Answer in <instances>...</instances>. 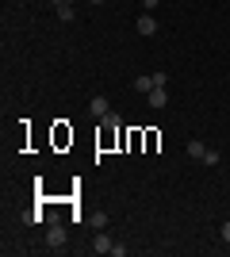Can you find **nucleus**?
I'll use <instances>...</instances> for the list:
<instances>
[{"label": "nucleus", "mask_w": 230, "mask_h": 257, "mask_svg": "<svg viewBox=\"0 0 230 257\" xmlns=\"http://www.w3.org/2000/svg\"><path fill=\"white\" fill-rule=\"evenodd\" d=\"M66 226L58 223V215H50V226H46V249H50V253H62V249H66Z\"/></svg>", "instance_id": "f257e3e1"}, {"label": "nucleus", "mask_w": 230, "mask_h": 257, "mask_svg": "<svg viewBox=\"0 0 230 257\" xmlns=\"http://www.w3.org/2000/svg\"><path fill=\"white\" fill-rule=\"evenodd\" d=\"M134 31H138V35H146V39H150V35H157V20H153V12H142V16H138Z\"/></svg>", "instance_id": "f03ea898"}, {"label": "nucleus", "mask_w": 230, "mask_h": 257, "mask_svg": "<svg viewBox=\"0 0 230 257\" xmlns=\"http://www.w3.org/2000/svg\"><path fill=\"white\" fill-rule=\"evenodd\" d=\"M111 246H115V242H111L104 230H96V238H92V253H111Z\"/></svg>", "instance_id": "7ed1b4c3"}, {"label": "nucleus", "mask_w": 230, "mask_h": 257, "mask_svg": "<svg viewBox=\"0 0 230 257\" xmlns=\"http://www.w3.org/2000/svg\"><path fill=\"white\" fill-rule=\"evenodd\" d=\"M88 111H92V115H96V119H104V115H108V111H111V107H108V100H104V96H92V104H88Z\"/></svg>", "instance_id": "20e7f679"}, {"label": "nucleus", "mask_w": 230, "mask_h": 257, "mask_svg": "<svg viewBox=\"0 0 230 257\" xmlns=\"http://www.w3.org/2000/svg\"><path fill=\"white\" fill-rule=\"evenodd\" d=\"M146 100H150V107H157V111H161V107L169 104V92H165V88H153V92H150Z\"/></svg>", "instance_id": "39448f33"}, {"label": "nucleus", "mask_w": 230, "mask_h": 257, "mask_svg": "<svg viewBox=\"0 0 230 257\" xmlns=\"http://www.w3.org/2000/svg\"><path fill=\"white\" fill-rule=\"evenodd\" d=\"M134 92H146V96H150V92H153V73L138 77V81H134Z\"/></svg>", "instance_id": "423d86ee"}, {"label": "nucleus", "mask_w": 230, "mask_h": 257, "mask_svg": "<svg viewBox=\"0 0 230 257\" xmlns=\"http://www.w3.org/2000/svg\"><path fill=\"white\" fill-rule=\"evenodd\" d=\"M54 12H58V20L73 23V4H62V0H54Z\"/></svg>", "instance_id": "0eeeda50"}, {"label": "nucleus", "mask_w": 230, "mask_h": 257, "mask_svg": "<svg viewBox=\"0 0 230 257\" xmlns=\"http://www.w3.org/2000/svg\"><path fill=\"white\" fill-rule=\"evenodd\" d=\"M188 154H192V158H203V154H207V146H203L199 139H192V142H188Z\"/></svg>", "instance_id": "6e6552de"}, {"label": "nucleus", "mask_w": 230, "mask_h": 257, "mask_svg": "<svg viewBox=\"0 0 230 257\" xmlns=\"http://www.w3.org/2000/svg\"><path fill=\"white\" fill-rule=\"evenodd\" d=\"M88 223L96 226V230H104V226H108V215H104V211H96V215H88Z\"/></svg>", "instance_id": "1a4fd4ad"}, {"label": "nucleus", "mask_w": 230, "mask_h": 257, "mask_svg": "<svg viewBox=\"0 0 230 257\" xmlns=\"http://www.w3.org/2000/svg\"><path fill=\"white\" fill-rule=\"evenodd\" d=\"M199 161H203V165H219V150H211V146H207V154H203Z\"/></svg>", "instance_id": "9d476101"}, {"label": "nucleus", "mask_w": 230, "mask_h": 257, "mask_svg": "<svg viewBox=\"0 0 230 257\" xmlns=\"http://www.w3.org/2000/svg\"><path fill=\"white\" fill-rule=\"evenodd\" d=\"M222 242H226V246H230V219H226V223H222Z\"/></svg>", "instance_id": "9b49d317"}, {"label": "nucleus", "mask_w": 230, "mask_h": 257, "mask_svg": "<svg viewBox=\"0 0 230 257\" xmlns=\"http://www.w3.org/2000/svg\"><path fill=\"white\" fill-rule=\"evenodd\" d=\"M157 4H161V0H142V8H146V12H153Z\"/></svg>", "instance_id": "f8f14e48"}, {"label": "nucleus", "mask_w": 230, "mask_h": 257, "mask_svg": "<svg viewBox=\"0 0 230 257\" xmlns=\"http://www.w3.org/2000/svg\"><path fill=\"white\" fill-rule=\"evenodd\" d=\"M62 4H73V0H62Z\"/></svg>", "instance_id": "ddd939ff"}, {"label": "nucleus", "mask_w": 230, "mask_h": 257, "mask_svg": "<svg viewBox=\"0 0 230 257\" xmlns=\"http://www.w3.org/2000/svg\"><path fill=\"white\" fill-rule=\"evenodd\" d=\"M92 4H104V0H92Z\"/></svg>", "instance_id": "4468645a"}]
</instances>
